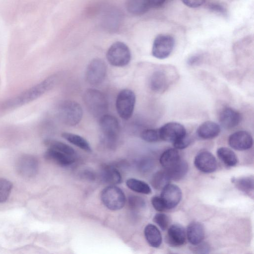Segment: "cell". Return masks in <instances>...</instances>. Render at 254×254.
I'll return each instance as SVG.
<instances>
[{"mask_svg":"<svg viewBox=\"0 0 254 254\" xmlns=\"http://www.w3.org/2000/svg\"><path fill=\"white\" fill-rule=\"evenodd\" d=\"M57 80V76L56 75H51L9 100L6 103L5 106L8 108H14L32 101L52 89Z\"/></svg>","mask_w":254,"mask_h":254,"instance_id":"6da1fadb","label":"cell"},{"mask_svg":"<svg viewBox=\"0 0 254 254\" xmlns=\"http://www.w3.org/2000/svg\"><path fill=\"white\" fill-rule=\"evenodd\" d=\"M101 141L109 149L116 148L120 133V125L117 118L106 114L99 119Z\"/></svg>","mask_w":254,"mask_h":254,"instance_id":"7a4b0ae2","label":"cell"},{"mask_svg":"<svg viewBox=\"0 0 254 254\" xmlns=\"http://www.w3.org/2000/svg\"><path fill=\"white\" fill-rule=\"evenodd\" d=\"M83 100L88 111L95 118L100 119L108 110V103L105 95L95 89H88L84 94Z\"/></svg>","mask_w":254,"mask_h":254,"instance_id":"3957f363","label":"cell"},{"mask_svg":"<svg viewBox=\"0 0 254 254\" xmlns=\"http://www.w3.org/2000/svg\"><path fill=\"white\" fill-rule=\"evenodd\" d=\"M58 114L60 120L68 126H75L82 119L83 111L80 105L72 100L63 102L59 106Z\"/></svg>","mask_w":254,"mask_h":254,"instance_id":"277c9868","label":"cell"},{"mask_svg":"<svg viewBox=\"0 0 254 254\" xmlns=\"http://www.w3.org/2000/svg\"><path fill=\"white\" fill-rule=\"evenodd\" d=\"M101 199L105 206L113 211L122 209L126 201L124 192L116 185L105 188L101 193Z\"/></svg>","mask_w":254,"mask_h":254,"instance_id":"5b68a950","label":"cell"},{"mask_svg":"<svg viewBox=\"0 0 254 254\" xmlns=\"http://www.w3.org/2000/svg\"><path fill=\"white\" fill-rule=\"evenodd\" d=\"M106 58L113 66L124 67L127 65L131 60V53L128 46L123 42H116L109 48Z\"/></svg>","mask_w":254,"mask_h":254,"instance_id":"8992f818","label":"cell"},{"mask_svg":"<svg viewBox=\"0 0 254 254\" xmlns=\"http://www.w3.org/2000/svg\"><path fill=\"white\" fill-rule=\"evenodd\" d=\"M136 101L134 93L130 89L120 91L116 101L117 111L123 119L127 120L132 115Z\"/></svg>","mask_w":254,"mask_h":254,"instance_id":"52a82bcc","label":"cell"},{"mask_svg":"<svg viewBox=\"0 0 254 254\" xmlns=\"http://www.w3.org/2000/svg\"><path fill=\"white\" fill-rule=\"evenodd\" d=\"M107 66L102 59L95 58L89 63L86 71L87 82L92 85L100 84L105 79Z\"/></svg>","mask_w":254,"mask_h":254,"instance_id":"ba28073f","label":"cell"},{"mask_svg":"<svg viewBox=\"0 0 254 254\" xmlns=\"http://www.w3.org/2000/svg\"><path fill=\"white\" fill-rule=\"evenodd\" d=\"M175 41L173 37L169 35L160 34L154 39L152 54L158 59L168 58L173 50Z\"/></svg>","mask_w":254,"mask_h":254,"instance_id":"9c48e42d","label":"cell"},{"mask_svg":"<svg viewBox=\"0 0 254 254\" xmlns=\"http://www.w3.org/2000/svg\"><path fill=\"white\" fill-rule=\"evenodd\" d=\"M160 139L173 144L188 134L185 127L177 122H169L158 128Z\"/></svg>","mask_w":254,"mask_h":254,"instance_id":"30bf717a","label":"cell"},{"mask_svg":"<svg viewBox=\"0 0 254 254\" xmlns=\"http://www.w3.org/2000/svg\"><path fill=\"white\" fill-rule=\"evenodd\" d=\"M38 162L31 155H23L20 157L16 163L17 172L25 177H33L38 171Z\"/></svg>","mask_w":254,"mask_h":254,"instance_id":"8fae6325","label":"cell"},{"mask_svg":"<svg viewBox=\"0 0 254 254\" xmlns=\"http://www.w3.org/2000/svg\"><path fill=\"white\" fill-rule=\"evenodd\" d=\"M228 143L231 147L239 151L248 150L253 144V138L249 132L239 130L231 134L228 138Z\"/></svg>","mask_w":254,"mask_h":254,"instance_id":"7c38bea8","label":"cell"},{"mask_svg":"<svg viewBox=\"0 0 254 254\" xmlns=\"http://www.w3.org/2000/svg\"><path fill=\"white\" fill-rule=\"evenodd\" d=\"M194 164L198 170L206 173L213 172L217 168V162L215 157L207 151L198 153L194 158Z\"/></svg>","mask_w":254,"mask_h":254,"instance_id":"4fadbf2b","label":"cell"},{"mask_svg":"<svg viewBox=\"0 0 254 254\" xmlns=\"http://www.w3.org/2000/svg\"><path fill=\"white\" fill-rule=\"evenodd\" d=\"M162 190L160 197L167 209L176 207L182 198V193L180 188L175 185L168 184Z\"/></svg>","mask_w":254,"mask_h":254,"instance_id":"5bb4252c","label":"cell"},{"mask_svg":"<svg viewBox=\"0 0 254 254\" xmlns=\"http://www.w3.org/2000/svg\"><path fill=\"white\" fill-rule=\"evenodd\" d=\"M219 119L223 127L230 129L236 127L240 124L242 116L238 111L227 107L221 111Z\"/></svg>","mask_w":254,"mask_h":254,"instance_id":"9a60e30c","label":"cell"},{"mask_svg":"<svg viewBox=\"0 0 254 254\" xmlns=\"http://www.w3.org/2000/svg\"><path fill=\"white\" fill-rule=\"evenodd\" d=\"M169 84L170 78L164 69L156 70L151 75L149 86L153 91L162 92L167 89Z\"/></svg>","mask_w":254,"mask_h":254,"instance_id":"2e32d148","label":"cell"},{"mask_svg":"<svg viewBox=\"0 0 254 254\" xmlns=\"http://www.w3.org/2000/svg\"><path fill=\"white\" fill-rule=\"evenodd\" d=\"M44 156L48 161L63 167L71 165L75 160V156H70L49 148L46 151Z\"/></svg>","mask_w":254,"mask_h":254,"instance_id":"e0dca14e","label":"cell"},{"mask_svg":"<svg viewBox=\"0 0 254 254\" xmlns=\"http://www.w3.org/2000/svg\"><path fill=\"white\" fill-rule=\"evenodd\" d=\"M167 241L172 246L179 247L183 245L186 240V232L183 227L179 224L171 225L168 230Z\"/></svg>","mask_w":254,"mask_h":254,"instance_id":"ac0fdd59","label":"cell"},{"mask_svg":"<svg viewBox=\"0 0 254 254\" xmlns=\"http://www.w3.org/2000/svg\"><path fill=\"white\" fill-rule=\"evenodd\" d=\"M220 131V127L218 124L212 121H206L198 127L196 134L201 139H210L217 136Z\"/></svg>","mask_w":254,"mask_h":254,"instance_id":"d6986e66","label":"cell"},{"mask_svg":"<svg viewBox=\"0 0 254 254\" xmlns=\"http://www.w3.org/2000/svg\"><path fill=\"white\" fill-rule=\"evenodd\" d=\"M186 235L190 244L195 246L199 244L204 238L205 232L203 225L198 222L190 223L187 228Z\"/></svg>","mask_w":254,"mask_h":254,"instance_id":"ffe728a7","label":"cell"},{"mask_svg":"<svg viewBox=\"0 0 254 254\" xmlns=\"http://www.w3.org/2000/svg\"><path fill=\"white\" fill-rule=\"evenodd\" d=\"M101 177L102 181L109 185H116L122 182L121 173L112 166H105L101 171Z\"/></svg>","mask_w":254,"mask_h":254,"instance_id":"44dd1931","label":"cell"},{"mask_svg":"<svg viewBox=\"0 0 254 254\" xmlns=\"http://www.w3.org/2000/svg\"><path fill=\"white\" fill-rule=\"evenodd\" d=\"M145 238L148 244L154 248L159 247L162 243L161 234L156 226L149 224L144 228Z\"/></svg>","mask_w":254,"mask_h":254,"instance_id":"7402d4cb","label":"cell"},{"mask_svg":"<svg viewBox=\"0 0 254 254\" xmlns=\"http://www.w3.org/2000/svg\"><path fill=\"white\" fill-rule=\"evenodd\" d=\"M126 7L127 10L134 15H141L151 8L147 0H127Z\"/></svg>","mask_w":254,"mask_h":254,"instance_id":"603a6c76","label":"cell"},{"mask_svg":"<svg viewBox=\"0 0 254 254\" xmlns=\"http://www.w3.org/2000/svg\"><path fill=\"white\" fill-rule=\"evenodd\" d=\"M181 159L178 150L175 148H170L161 154L160 162L165 169H168L177 164Z\"/></svg>","mask_w":254,"mask_h":254,"instance_id":"cb8c5ba5","label":"cell"},{"mask_svg":"<svg viewBox=\"0 0 254 254\" xmlns=\"http://www.w3.org/2000/svg\"><path fill=\"white\" fill-rule=\"evenodd\" d=\"M171 180L178 181L184 177L188 170L187 163L182 159L172 167L165 170Z\"/></svg>","mask_w":254,"mask_h":254,"instance_id":"d4e9b609","label":"cell"},{"mask_svg":"<svg viewBox=\"0 0 254 254\" xmlns=\"http://www.w3.org/2000/svg\"><path fill=\"white\" fill-rule=\"evenodd\" d=\"M62 136L69 142L84 151H91V147L89 142L80 135L70 132H64L62 133Z\"/></svg>","mask_w":254,"mask_h":254,"instance_id":"484cf974","label":"cell"},{"mask_svg":"<svg viewBox=\"0 0 254 254\" xmlns=\"http://www.w3.org/2000/svg\"><path fill=\"white\" fill-rule=\"evenodd\" d=\"M217 155L219 158L229 167L235 166L238 163L237 156L234 152L229 148L221 147L218 148Z\"/></svg>","mask_w":254,"mask_h":254,"instance_id":"4316f807","label":"cell"},{"mask_svg":"<svg viewBox=\"0 0 254 254\" xmlns=\"http://www.w3.org/2000/svg\"><path fill=\"white\" fill-rule=\"evenodd\" d=\"M236 187L244 192L251 194L254 191V178L253 176L243 177L232 179Z\"/></svg>","mask_w":254,"mask_h":254,"instance_id":"83f0119b","label":"cell"},{"mask_svg":"<svg viewBox=\"0 0 254 254\" xmlns=\"http://www.w3.org/2000/svg\"><path fill=\"white\" fill-rule=\"evenodd\" d=\"M128 188L136 192L148 194L151 192L150 186L145 182L135 179L129 178L126 181Z\"/></svg>","mask_w":254,"mask_h":254,"instance_id":"f1b7e54d","label":"cell"},{"mask_svg":"<svg viewBox=\"0 0 254 254\" xmlns=\"http://www.w3.org/2000/svg\"><path fill=\"white\" fill-rule=\"evenodd\" d=\"M46 144L49 148L58 150L70 156H75L76 152L74 149L64 142L55 140H48L46 141Z\"/></svg>","mask_w":254,"mask_h":254,"instance_id":"f546056e","label":"cell"},{"mask_svg":"<svg viewBox=\"0 0 254 254\" xmlns=\"http://www.w3.org/2000/svg\"><path fill=\"white\" fill-rule=\"evenodd\" d=\"M171 181L165 170L156 172L151 179V185L157 190L162 189Z\"/></svg>","mask_w":254,"mask_h":254,"instance_id":"4dcf8cb0","label":"cell"},{"mask_svg":"<svg viewBox=\"0 0 254 254\" xmlns=\"http://www.w3.org/2000/svg\"><path fill=\"white\" fill-rule=\"evenodd\" d=\"M12 189V184L8 180L0 178V203H3L8 199Z\"/></svg>","mask_w":254,"mask_h":254,"instance_id":"1f68e13d","label":"cell"},{"mask_svg":"<svg viewBox=\"0 0 254 254\" xmlns=\"http://www.w3.org/2000/svg\"><path fill=\"white\" fill-rule=\"evenodd\" d=\"M141 138L148 142H155L160 139L158 129H146L141 133Z\"/></svg>","mask_w":254,"mask_h":254,"instance_id":"d6a6232c","label":"cell"},{"mask_svg":"<svg viewBox=\"0 0 254 254\" xmlns=\"http://www.w3.org/2000/svg\"><path fill=\"white\" fill-rule=\"evenodd\" d=\"M128 206L134 211L139 210L145 206V203L142 198L135 195H130L128 198Z\"/></svg>","mask_w":254,"mask_h":254,"instance_id":"836d02e7","label":"cell"},{"mask_svg":"<svg viewBox=\"0 0 254 254\" xmlns=\"http://www.w3.org/2000/svg\"><path fill=\"white\" fill-rule=\"evenodd\" d=\"M153 221L163 231L167 229L169 224V218L164 213H157L153 218Z\"/></svg>","mask_w":254,"mask_h":254,"instance_id":"e575fe53","label":"cell"},{"mask_svg":"<svg viewBox=\"0 0 254 254\" xmlns=\"http://www.w3.org/2000/svg\"><path fill=\"white\" fill-rule=\"evenodd\" d=\"M151 203L153 207L158 211L161 212L167 209L160 196L153 197L151 199Z\"/></svg>","mask_w":254,"mask_h":254,"instance_id":"d590c367","label":"cell"},{"mask_svg":"<svg viewBox=\"0 0 254 254\" xmlns=\"http://www.w3.org/2000/svg\"><path fill=\"white\" fill-rule=\"evenodd\" d=\"M190 138L187 134L186 136L173 143V145L177 149H183L187 147L190 143Z\"/></svg>","mask_w":254,"mask_h":254,"instance_id":"8d00e7d4","label":"cell"},{"mask_svg":"<svg viewBox=\"0 0 254 254\" xmlns=\"http://www.w3.org/2000/svg\"><path fill=\"white\" fill-rule=\"evenodd\" d=\"M182 2L187 6L196 8L199 7L204 3L205 0H181Z\"/></svg>","mask_w":254,"mask_h":254,"instance_id":"74e56055","label":"cell"},{"mask_svg":"<svg viewBox=\"0 0 254 254\" xmlns=\"http://www.w3.org/2000/svg\"><path fill=\"white\" fill-rule=\"evenodd\" d=\"M138 167L141 171H147L152 166L151 161L148 160H140L138 163Z\"/></svg>","mask_w":254,"mask_h":254,"instance_id":"f35d334b","label":"cell"},{"mask_svg":"<svg viewBox=\"0 0 254 254\" xmlns=\"http://www.w3.org/2000/svg\"><path fill=\"white\" fill-rule=\"evenodd\" d=\"M200 60L199 55H195L191 56L188 60V63L190 65H193L197 64Z\"/></svg>","mask_w":254,"mask_h":254,"instance_id":"ab89813d","label":"cell"},{"mask_svg":"<svg viewBox=\"0 0 254 254\" xmlns=\"http://www.w3.org/2000/svg\"><path fill=\"white\" fill-rule=\"evenodd\" d=\"M201 243L197 244L198 246H197L195 248V250H196L197 253H208L209 251V249L206 244H201Z\"/></svg>","mask_w":254,"mask_h":254,"instance_id":"60d3db41","label":"cell"},{"mask_svg":"<svg viewBox=\"0 0 254 254\" xmlns=\"http://www.w3.org/2000/svg\"><path fill=\"white\" fill-rule=\"evenodd\" d=\"M151 7H157L162 5L166 0H147Z\"/></svg>","mask_w":254,"mask_h":254,"instance_id":"b9f144b4","label":"cell"},{"mask_svg":"<svg viewBox=\"0 0 254 254\" xmlns=\"http://www.w3.org/2000/svg\"><path fill=\"white\" fill-rule=\"evenodd\" d=\"M210 8L212 9L213 10L216 11L218 12H219L222 14H224L226 12L224 8L219 5L212 4L210 6Z\"/></svg>","mask_w":254,"mask_h":254,"instance_id":"7bdbcfd3","label":"cell"},{"mask_svg":"<svg viewBox=\"0 0 254 254\" xmlns=\"http://www.w3.org/2000/svg\"><path fill=\"white\" fill-rule=\"evenodd\" d=\"M84 178L88 180H94L95 179V175L92 172H86L83 173Z\"/></svg>","mask_w":254,"mask_h":254,"instance_id":"ee69618b","label":"cell"}]
</instances>
